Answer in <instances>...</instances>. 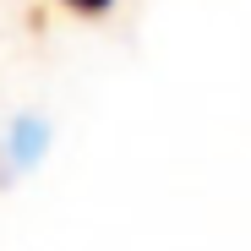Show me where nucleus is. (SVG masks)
Instances as JSON below:
<instances>
[{"instance_id": "nucleus-1", "label": "nucleus", "mask_w": 251, "mask_h": 251, "mask_svg": "<svg viewBox=\"0 0 251 251\" xmlns=\"http://www.w3.org/2000/svg\"><path fill=\"white\" fill-rule=\"evenodd\" d=\"M38 148H44V120H17V131H11V153H17V164H33L38 158Z\"/></svg>"}, {"instance_id": "nucleus-2", "label": "nucleus", "mask_w": 251, "mask_h": 251, "mask_svg": "<svg viewBox=\"0 0 251 251\" xmlns=\"http://www.w3.org/2000/svg\"><path fill=\"white\" fill-rule=\"evenodd\" d=\"M66 6H71V11H104L109 0H66Z\"/></svg>"}]
</instances>
